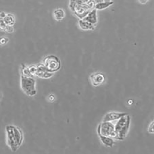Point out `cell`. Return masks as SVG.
I'll list each match as a JSON object with an SVG mask.
<instances>
[{"label":"cell","mask_w":154,"mask_h":154,"mask_svg":"<svg viewBox=\"0 0 154 154\" xmlns=\"http://www.w3.org/2000/svg\"><path fill=\"white\" fill-rule=\"evenodd\" d=\"M5 130L7 145L12 151L15 152L22 144V132L20 128L13 125L7 126Z\"/></svg>","instance_id":"1"},{"label":"cell","mask_w":154,"mask_h":154,"mask_svg":"<svg viewBox=\"0 0 154 154\" xmlns=\"http://www.w3.org/2000/svg\"><path fill=\"white\" fill-rule=\"evenodd\" d=\"M131 118L128 114L123 116L119 119L115 125V131L118 134L119 140H122L125 137L129 131Z\"/></svg>","instance_id":"2"},{"label":"cell","mask_w":154,"mask_h":154,"mask_svg":"<svg viewBox=\"0 0 154 154\" xmlns=\"http://www.w3.org/2000/svg\"><path fill=\"white\" fill-rule=\"evenodd\" d=\"M21 87L24 93L29 96H34L36 94L35 81L32 76L22 75L21 79Z\"/></svg>","instance_id":"3"},{"label":"cell","mask_w":154,"mask_h":154,"mask_svg":"<svg viewBox=\"0 0 154 154\" xmlns=\"http://www.w3.org/2000/svg\"><path fill=\"white\" fill-rule=\"evenodd\" d=\"M97 132L102 135L119 140L118 134L115 131V125L111 122H103L98 126Z\"/></svg>","instance_id":"4"},{"label":"cell","mask_w":154,"mask_h":154,"mask_svg":"<svg viewBox=\"0 0 154 154\" xmlns=\"http://www.w3.org/2000/svg\"><path fill=\"white\" fill-rule=\"evenodd\" d=\"M43 64L49 71L54 73L59 70L61 67L60 60L54 55L46 57L44 59Z\"/></svg>","instance_id":"5"},{"label":"cell","mask_w":154,"mask_h":154,"mask_svg":"<svg viewBox=\"0 0 154 154\" xmlns=\"http://www.w3.org/2000/svg\"><path fill=\"white\" fill-rule=\"evenodd\" d=\"M54 73L49 71L43 64H40L36 66L35 75L42 79H48L52 77Z\"/></svg>","instance_id":"6"},{"label":"cell","mask_w":154,"mask_h":154,"mask_svg":"<svg viewBox=\"0 0 154 154\" xmlns=\"http://www.w3.org/2000/svg\"><path fill=\"white\" fill-rule=\"evenodd\" d=\"M90 79L93 85L97 87L104 83L105 80V77L103 74L97 72L91 74L90 76Z\"/></svg>","instance_id":"7"},{"label":"cell","mask_w":154,"mask_h":154,"mask_svg":"<svg viewBox=\"0 0 154 154\" xmlns=\"http://www.w3.org/2000/svg\"><path fill=\"white\" fill-rule=\"evenodd\" d=\"M128 114L126 113H121L112 112L106 114L103 119L104 122H111L119 120L123 116Z\"/></svg>","instance_id":"8"},{"label":"cell","mask_w":154,"mask_h":154,"mask_svg":"<svg viewBox=\"0 0 154 154\" xmlns=\"http://www.w3.org/2000/svg\"><path fill=\"white\" fill-rule=\"evenodd\" d=\"M82 20L87 21L94 25H96L97 22V10L95 8L93 9Z\"/></svg>","instance_id":"9"},{"label":"cell","mask_w":154,"mask_h":154,"mask_svg":"<svg viewBox=\"0 0 154 154\" xmlns=\"http://www.w3.org/2000/svg\"><path fill=\"white\" fill-rule=\"evenodd\" d=\"M98 134L101 142L106 146L112 148L116 143L113 139Z\"/></svg>","instance_id":"10"},{"label":"cell","mask_w":154,"mask_h":154,"mask_svg":"<svg viewBox=\"0 0 154 154\" xmlns=\"http://www.w3.org/2000/svg\"><path fill=\"white\" fill-rule=\"evenodd\" d=\"M79 26L82 30H91L94 29L95 25L82 20L79 21Z\"/></svg>","instance_id":"11"},{"label":"cell","mask_w":154,"mask_h":154,"mask_svg":"<svg viewBox=\"0 0 154 154\" xmlns=\"http://www.w3.org/2000/svg\"><path fill=\"white\" fill-rule=\"evenodd\" d=\"M54 14L55 20L60 21L62 20L65 17V12L63 9L58 8L54 11Z\"/></svg>","instance_id":"12"},{"label":"cell","mask_w":154,"mask_h":154,"mask_svg":"<svg viewBox=\"0 0 154 154\" xmlns=\"http://www.w3.org/2000/svg\"><path fill=\"white\" fill-rule=\"evenodd\" d=\"M113 4V2H103L96 4L95 5V9L97 10H102L108 8Z\"/></svg>","instance_id":"13"},{"label":"cell","mask_w":154,"mask_h":154,"mask_svg":"<svg viewBox=\"0 0 154 154\" xmlns=\"http://www.w3.org/2000/svg\"><path fill=\"white\" fill-rule=\"evenodd\" d=\"M154 121L152 122L148 127V131L149 132L150 134H153L154 130Z\"/></svg>","instance_id":"14"},{"label":"cell","mask_w":154,"mask_h":154,"mask_svg":"<svg viewBox=\"0 0 154 154\" xmlns=\"http://www.w3.org/2000/svg\"><path fill=\"white\" fill-rule=\"evenodd\" d=\"M7 42V41L5 40V38H2L1 40H0V42L2 45L5 44V43Z\"/></svg>","instance_id":"15"},{"label":"cell","mask_w":154,"mask_h":154,"mask_svg":"<svg viewBox=\"0 0 154 154\" xmlns=\"http://www.w3.org/2000/svg\"><path fill=\"white\" fill-rule=\"evenodd\" d=\"M140 3L142 4H145L147 3L148 0H139Z\"/></svg>","instance_id":"16"},{"label":"cell","mask_w":154,"mask_h":154,"mask_svg":"<svg viewBox=\"0 0 154 154\" xmlns=\"http://www.w3.org/2000/svg\"><path fill=\"white\" fill-rule=\"evenodd\" d=\"M133 101L132 99H130L128 101V104L130 105H131L133 104Z\"/></svg>","instance_id":"17"},{"label":"cell","mask_w":154,"mask_h":154,"mask_svg":"<svg viewBox=\"0 0 154 154\" xmlns=\"http://www.w3.org/2000/svg\"><path fill=\"white\" fill-rule=\"evenodd\" d=\"M104 2H111V0H103Z\"/></svg>","instance_id":"18"}]
</instances>
